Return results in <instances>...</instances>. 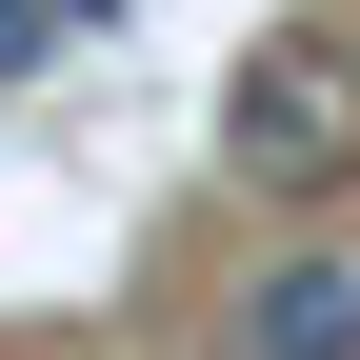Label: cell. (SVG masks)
Returning <instances> with one entry per match:
<instances>
[{
    "label": "cell",
    "mask_w": 360,
    "mask_h": 360,
    "mask_svg": "<svg viewBox=\"0 0 360 360\" xmlns=\"http://www.w3.org/2000/svg\"><path fill=\"white\" fill-rule=\"evenodd\" d=\"M220 160H240L260 200H321V180H360V40H340V20H281L240 80H220Z\"/></svg>",
    "instance_id": "obj_1"
},
{
    "label": "cell",
    "mask_w": 360,
    "mask_h": 360,
    "mask_svg": "<svg viewBox=\"0 0 360 360\" xmlns=\"http://www.w3.org/2000/svg\"><path fill=\"white\" fill-rule=\"evenodd\" d=\"M240 360H360V281L340 260H281V281L240 300Z\"/></svg>",
    "instance_id": "obj_2"
},
{
    "label": "cell",
    "mask_w": 360,
    "mask_h": 360,
    "mask_svg": "<svg viewBox=\"0 0 360 360\" xmlns=\"http://www.w3.org/2000/svg\"><path fill=\"white\" fill-rule=\"evenodd\" d=\"M40 40H60V0H0V80H40Z\"/></svg>",
    "instance_id": "obj_3"
}]
</instances>
